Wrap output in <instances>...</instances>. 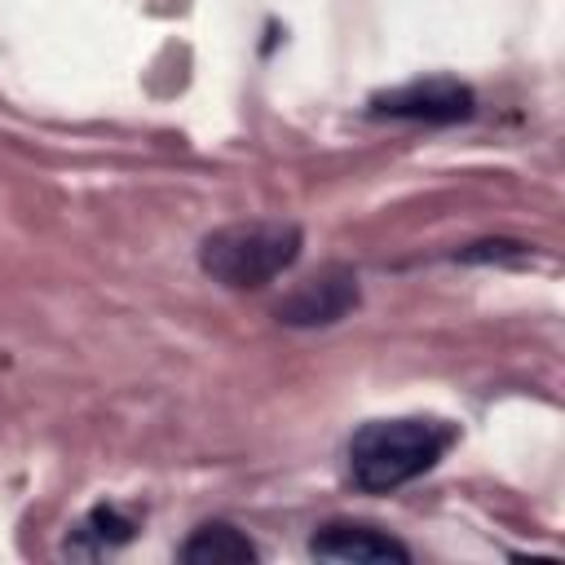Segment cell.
Listing matches in <instances>:
<instances>
[{"instance_id":"obj_6","label":"cell","mask_w":565,"mask_h":565,"mask_svg":"<svg viewBox=\"0 0 565 565\" xmlns=\"http://www.w3.org/2000/svg\"><path fill=\"white\" fill-rule=\"evenodd\" d=\"M137 530H141V516H137V512H128V508H119V503H93V508L71 525V534L62 539V552L93 561V556H106V552L128 547V543L137 539Z\"/></svg>"},{"instance_id":"obj_5","label":"cell","mask_w":565,"mask_h":565,"mask_svg":"<svg viewBox=\"0 0 565 565\" xmlns=\"http://www.w3.org/2000/svg\"><path fill=\"white\" fill-rule=\"evenodd\" d=\"M309 556L318 561H335V565H411V547L402 539H393L388 530L371 525V521H322L309 534Z\"/></svg>"},{"instance_id":"obj_7","label":"cell","mask_w":565,"mask_h":565,"mask_svg":"<svg viewBox=\"0 0 565 565\" xmlns=\"http://www.w3.org/2000/svg\"><path fill=\"white\" fill-rule=\"evenodd\" d=\"M177 561H185V565H247V561H260V547L234 521H199L190 530V539L177 547Z\"/></svg>"},{"instance_id":"obj_2","label":"cell","mask_w":565,"mask_h":565,"mask_svg":"<svg viewBox=\"0 0 565 565\" xmlns=\"http://www.w3.org/2000/svg\"><path fill=\"white\" fill-rule=\"evenodd\" d=\"M305 256L300 221H230L199 238V269L230 291H260Z\"/></svg>"},{"instance_id":"obj_1","label":"cell","mask_w":565,"mask_h":565,"mask_svg":"<svg viewBox=\"0 0 565 565\" xmlns=\"http://www.w3.org/2000/svg\"><path fill=\"white\" fill-rule=\"evenodd\" d=\"M455 441H459V424L441 415L366 419L344 441V472L362 494H393L419 481L424 472H433Z\"/></svg>"},{"instance_id":"obj_4","label":"cell","mask_w":565,"mask_h":565,"mask_svg":"<svg viewBox=\"0 0 565 565\" xmlns=\"http://www.w3.org/2000/svg\"><path fill=\"white\" fill-rule=\"evenodd\" d=\"M358 305H362L358 269L331 260V265H322L318 274H309L305 282H296V287L274 305V318H278L282 327H296V331H318V327L344 322Z\"/></svg>"},{"instance_id":"obj_3","label":"cell","mask_w":565,"mask_h":565,"mask_svg":"<svg viewBox=\"0 0 565 565\" xmlns=\"http://www.w3.org/2000/svg\"><path fill=\"white\" fill-rule=\"evenodd\" d=\"M366 115L371 119H393V124L450 128V124H468L477 115V93H472V84H463L455 75H419V79L371 93Z\"/></svg>"},{"instance_id":"obj_8","label":"cell","mask_w":565,"mask_h":565,"mask_svg":"<svg viewBox=\"0 0 565 565\" xmlns=\"http://www.w3.org/2000/svg\"><path fill=\"white\" fill-rule=\"evenodd\" d=\"M530 256H534V247L521 238H477V243L450 252V260H459V265H525Z\"/></svg>"}]
</instances>
